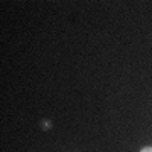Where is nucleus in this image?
Listing matches in <instances>:
<instances>
[{
	"mask_svg": "<svg viewBox=\"0 0 152 152\" xmlns=\"http://www.w3.org/2000/svg\"><path fill=\"white\" fill-rule=\"evenodd\" d=\"M140 152H152V147H144Z\"/></svg>",
	"mask_w": 152,
	"mask_h": 152,
	"instance_id": "1",
	"label": "nucleus"
}]
</instances>
